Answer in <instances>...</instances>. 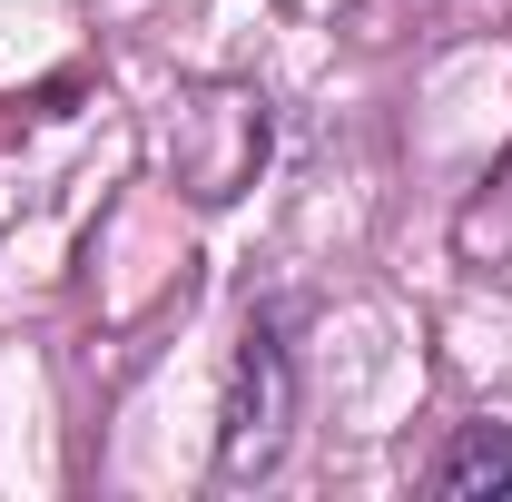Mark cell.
Wrapping results in <instances>:
<instances>
[{"instance_id":"6da1fadb","label":"cell","mask_w":512,"mask_h":502,"mask_svg":"<svg viewBox=\"0 0 512 502\" xmlns=\"http://www.w3.org/2000/svg\"><path fill=\"white\" fill-rule=\"evenodd\" d=\"M168 168H178V188L207 197V207L247 197L256 168H266V99H256L247 79L188 89V99L168 109Z\"/></svg>"},{"instance_id":"7a4b0ae2","label":"cell","mask_w":512,"mask_h":502,"mask_svg":"<svg viewBox=\"0 0 512 502\" xmlns=\"http://www.w3.org/2000/svg\"><path fill=\"white\" fill-rule=\"evenodd\" d=\"M286 434H296V355L276 325H247L237 365H227V404H217V483H266L286 463Z\"/></svg>"},{"instance_id":"3957f363","label":"cell","mask_w":512,"mask_h":502,"mask_svg":"<svg viewBox=\"0 0 512 502\" xmlns=\"http://www.w3.org/2000/svg\"><path fill=\"white\" fill-rule=\"evenodd\" d=\"M434 493H444V502L512 493V434H503V424H463V434L444 443V463H434Z\"/></svg>"}]
</instances>
